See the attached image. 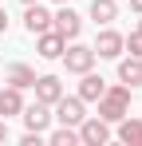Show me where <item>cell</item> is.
<instances>
[{
    "instance_id": "cell-2",
    "label": "cell",
    "mask_w": 142,
    "mask_h": 146,
    "mask_svg": "<svg viewBox=\"0 0 142 146\" xmlns=\"http://www.w3.org/2000/svg\"><path fill=\"white\" fill-rule=\"evenodd\" d=\"M59 59H63V67H67L71 75H83V71H91V67H95V59H99V55H95V48H87V44L67 40V48H63Z\"/></svg>"
},
{
    "instance_id": "cell-7",
    "label": "cell",
    "mask_w": 142,
    "mask_h": 146,
    "mask_svg": "<svg viewBox=\"0 0 142 146\" xmlns=\"http://www.w3.org/2000/svg\"><path fill=\"white\" fill-rule=\"evenodd\" d=\"M20 119H24V126H28V130H36V134H47V126H51V107H47V103H40V99H36L32 107L24 103Z\"/></svg>"
},
{
    "instance_id": "cell-5",
    "label": "cell",
    "mask_w": 142,
    "mask_h": 146,
    "mask_svg": "<svg viewBox=\"0 0 142 146\" xmlns=\"http://www.w3.org/2000/svg\"><path fill=\"white\" fill-rule=\"evenodd\" d=\"M91 48H95L99 59H118V55H122V32H115L111 24H103V32L95 36Z\"/></svg>"
},
{
    "instance_id": "cell-6",
    "label": "cell",
    "mask_w": 142,
    "mask_h": 146,
    "mask_svg": "<svg viewBox=\"0 0 142 146\" xmlns=\"http://www.w3.org/2000/svg\"><path fill=\"white\" fill-rule=\"evenodd\" d=\"M51 28H55L63 40H79V32H83V16H79L75 8H67V4H63V8L51 16Z\"/></svg>"
},
{
    "instance_id": "cell-14",
    "label": "cell",
    "mask_w": 142,
    "mask_h": 146,
    "mask_svg": "<svg viewBox=\"0 0 142 146\" xmlns=\"http://www.w3.org/2000/svg\"><path fill=\"white\" fill-rule=\"evenodd\" d=\"M20 111H24V95H20V87L8 83V87L0 91V115L8 119V115H20Z\"/></svg>"
},
{
    "instance_id": "cell-16",
    "label": "cell",
    "mask_w": 142,
    "mask_h": 146,
    "mask_svg": "<svg viewBox=\"0 0 142 146\" xmlns=\"http://www.w3.org/2000/svg\"><path fill=\"white\" fill-rule=\"evenodd\" d=\"M4 79H8L12 87H20V91H28V87L36 83V67H28V63H12Z\"/></svg>"
},
{
    "instance_id": "cell-22",
    "label": "cell",
    "mask_w": 142,
    "mask_h": 146,
    "mask_svg": "<svg viewBox=\"0 0 142 146\" xmlns=\"http://www.w3.org/2000/svg\"><path fill=\"white\" fill-rule=\"evenodd\" d=\"M20 4H36V0H20Z\"/></svg>"
},
{
    "instance_id": "cell-9",
    "label": "cell",
    "mask_w": 142,
    "mask_h": 146,
    "mask_svg": "<svg viewBox=\"0 0 142 146\" xmlns=\"http://www.w3.org/2000/svg\"><path fill=\"white\" fill-rule=\"evenodd\" d=\"M24 28H28V36H40V32L51 28V12H47L40 0L36 4H24Z\"/></svg>"
},
{
    "instance_id": "cell-11",
    "label": "cell",
    "mask_w": 142,
    "mask_h": 146,
    "mask_svg": "<svg viewBox=\"0 0 142 146\" xmlns=\"http://www.w3.org/2000/svg\"><path fill=\"white\" fill-rule=\"evenodd\" d=\"M103 91H107V79H103V75H95V71L79 75V99H83V103H99Z\"/></svg>"
},
{
    "instance_id": "cell-24",
    "label": "cell",
    "mask_w": 142,
    "mask_h": 146,
    "mask_svg": "<svg viewBox=\"0 0 142 146\" xmlns=\"http://www.w3.org/2000/svg\"><path fill=\"white\" fill-rule=\"evenodd\" d=\"M138 32H142V20H138Z\"/></svg>"
},
{
    "instance_id": "cell-4",
    "label": "cell",
    "mask_w": 142,
    "mask_h": 146,
    "mask_svg": "<svg viewBox=\"0 0 142 146\" xmlns=\"http://www.w3.org/2000/svg\"><path fill=\"white\" fill-rule=\"evenodd\" d=\"M51 111H55L51 119H59L63 126H79V122L87 119V103H83L79 95H67V91H63V99H59Z\"/></svg>"
},
{
    "instance_id": "cell-23",
    "label": "cell",
    "mask_w": 142,
    "mask_h": 146,
    "mask_svg": "<svg viewBox=\"0 0 142 146\" xmlns=\"http://www.w3.org/2000/svg\"><path fill=\"white\" fill-rule=\"evenodd\" d=\"M55 4H71V0H55Z\"/></svg>"
},
{
    "instance_id": "cell-10",
    "label": "cell",
    "mask_w": 142,
    "mask_h": 146,
    "mask_svg": "<svg viewBox=\"0 0 142 146\" xmlns=\"http://www.w3.org/2000/svg\"><path fill=\"white\" fill-rule=\"evenodd\" d=\"M63 48H67V40H63L55 28H47V32H40V36H36V51H40V59H59V55H63Z\"/></svg>"
},
{
    "instance_id": "cell-3",
    "label": "cell",
    "mask_w": 142,
    "mask_h": 146,
    "mask_svg": "<svg viewBox=\"0 0 142 146\" xmlns=\"http://www.w3.org/2000/svg\"><path fill=\"white\" fill-rule=\"evenodd\" d=\"M75 130H79V142H83V146H107V142H111V122L99 119V115H87Z\"/></svg>"
},
{
    "instance_id": "cell-1",
    "label": "cell",
    "mask_w": 142,
    "mask_h": 146,
    "mask_svg": "<svg viewBox=\"0 0 142 146\" xmlns=\"http://www.w3.org/2000/svg\"><path fill=\"white\" fill-rule=\"evenodd\" d=\"M126 107H130V87H126V83H115V87H107L103 99H99V119L118 122V119H126Z\"/></svg>"
},
{
    "instance_id": "cell-15",
    "label": "cell",
    "mask_w": 142,
    "mask_h": 146,
    "mask_svg": "<svg viewBox=\"0 0 142 146\" xmlns=\"http://www.w3.org/2000/svg\"><path fill=\"white\" fill-rule=\"evenodd\" d=\"M91 20L95 24H115L118 20V0H91Z\"/></svg>"
},
{
    "instance_id": "cell-18",
    "label": "cell",
    "mask_w": 142,
    "mask_h": 146,
    "mask_svg": "<svg viewBox=\"0 0 142 146\" xmlns=\"http://www.w3.org/2000/svg\"><path fill=\"white\" fill-rule=\"evenodd\" d=\"M122 51H130V55H138V59H142V32L122 36Z\"/></svg>"
},
{
    "instance_id": "cell-12",
    "label": "cell",
    "mask_w": 142,
    "mask_h": 146,
    "mask_svg": "<svg viewBox=\"0 0 142 146\" xmlns=\"http://www.w3.org/2000/svg\"><path fill=\"white\" fill-rule=\"evenodd\" d=\"M118 79H122L130 91L142 87V59H138V55H126V59L118 55Z\"/></svg>"
},
{
    "instance_id": "cell-8",
    "label": "cell",
    "mask_w": 142,
    "mask_h": 146,
    "mask_svg": "<svg viewBox=\"0 0 142 146\" xmlns=\"http://www.w3.org/2000/svg\"><path fill=\"white\" fill-rule=\"evenodd\" d=\"M32 91H36V99H40V103H47V107H55V103L63 99V83H59V75H36Z\"/></svg>"
},
{
    "instance_id": "cell-20",
    "label": "cell",
    "mask_w": 142,
    "mask_h": 146,
    "mask_svg": "<svg viewBox=\"0 0 142 146\" xmlns=\"http://www.w3.org/2000/svg\"><path fill=\"white\" fill-rule=\"evenodd\" d=\"M0 142H8V122L0 119Z\"/></svg>"
},
{
    "instance_id": "cell-21",
    "label": "cell",
    "mask_w": 142,
    "mask_h": 146,
    "mask_svg": "<svg viewBox=\"0 0 142 146\" xmlns=\"http://www.w3.org/2000/svg\"><path fill=\"white\" fill-rule=\"evenodd\" d=\"M130 8H134V12H138V16H142V0H130Z\"/></svg>"
},
{
    "instance_id": "cell-19",
    "label": "cell",
    "mask_w": 142,
    "mask_h": 146,
    "mask_svg": "<svg viewBox=\"0 0 142 146\" xmlns=\"http://www.w3.org/2000/svg\"><path fill=\"white\" fill-rule=\"evenodd\" d=\"M4 32H8V12L0 8V36H4Z\"/></svg>"
},
{
    "instance_id": "cell-17",
    "label": "cell",
    "mask_w": 142,
    "mask_h": 146,
    "mask_svg": "<svg viewBox=\"0 0 142 146\" xmlns=\"http://www.w3.org/2000/svg\"><path fill=\"white\" fill-rule=\"evenodd\" d=\"M44 138H47L51 146H75V142H79V130L59 122V130H51V134H44Z\"/></svg>"
},
{
    "instance_id": "cell-13",
    "label": "cell",
    "mask_w": 142,
    "mask_h": 146,
    "mask_svg": "<svg viewBox=\"0 0 142 146\" xmlns=\"http://www.w3.org/2000/svg\"><path fill=\"white\" fill-rule=\"evenodd\" d=\"M118 142L126 146H142V119H118Z\"/></svg>"
},
{
    "instance_id": "cell-25",
    "label": "cell",
    "mask_w": 142,
    "mask_h": 146,
    "mask_svg": "<svg viewBox=\"0 0 142 146\" xmlns=\"http://www.w3.org/2000/svg\"><path fill=\"white\" fill-rule=\"evenodd\" d=\"M0 119H4V115H0Z\"/></svg>"
}]
</instances>
